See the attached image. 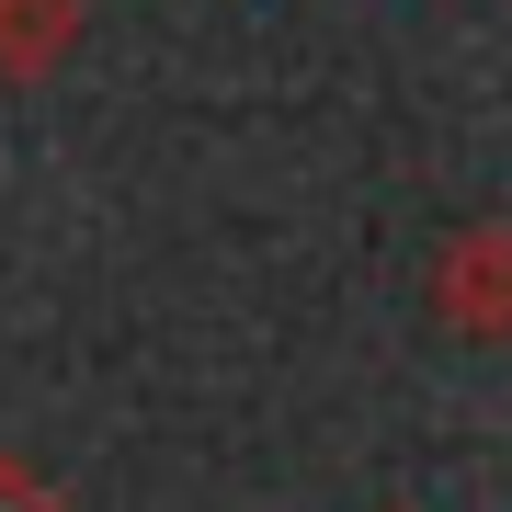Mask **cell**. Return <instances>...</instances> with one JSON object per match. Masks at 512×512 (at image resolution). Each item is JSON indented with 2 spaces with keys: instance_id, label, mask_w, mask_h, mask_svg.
<instances>
[{
  "instance_id": "3",
  "label": "cell",
  "mask_w": 512,
  "mask_h": 512,
  "mask_svg": "<svg viewBox=\"0 0 512 512\" xmlns=\"http://www.w3.org/2000/svg\"><path fill=\"white\" fill-rule=\"evenodd\" d=\"M0 512H69L46 490V467H23V456H0Z\"/></svg>"
},
{
  "instance_id": "1",
  "label": "cell",
  "mask_w": 512,
  "mask_h": 512,
  "mask_svg": "<svg viewBox=\"0 0 512 512\" xmlns=\"http://www.w3.org/2000/svg\"><path fill=\"white\" fill-rule=\"evenodd\" d=\"M421 308L456 342H512V217H478L444 239L433 274H421Z\"/></svg>"
},
{
  "instance_id": "2",
  "label": "cell",
  "mask_w": 512,
  "mask_h": 512,
  "mask_svg": "<svg viewBox=\"0 0 512 512\" xmlns=\"http://www.w3.org/2000/svg\"><path fill=\"white\" fill-rule=\"evenodd\" d=\"M80 46V0H0V80H46Z\"/></svg>"
}]
</instances>
